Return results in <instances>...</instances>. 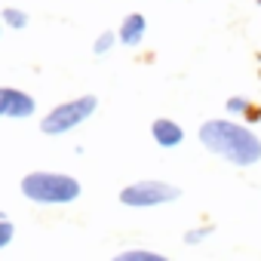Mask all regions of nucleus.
Instances as JSON below:
<instances>
[{"mask_svg":"<svg viewBox=\"0 0 261 261\" xmlns=\"http://www.w3.org/2000/svg\"><path fill=\"white\" fill-rule=\"evenodd\" d=\"M117 43H120V40H117V31H101V34L95 37V43H92V53H95V56H108Z\"/></svg>","mask_w":261,"mask_h":261,"instance_id":"11","label":"nucleus"},{"mask_svg":"<svg viewBox=\"0 0 261 261\" xmlns=\"http://www.w3.org/2000/svg\"><path fill=\"white\" fill-rule=\"evenodd\" d=\"M178 197H181V191L163 178H142L120 191V203L126 209H160V206L175 203Z\"/></svg>","mask_w":261,"mask_h":261,"instance_id":"4","label":"nucleus"},{"mask_svg":"<svg viewBox=\"0 0 261 261\" xmlns=\"http://www.w3.org/2000/svg\"><path fill=\"white\" fill-rule=\"evenodd\" d=\"M224 111L230 114V120H240V117L246 120V117H249V114L255 111V105H252V101H249L246 95H230V98L224 101Z\"/></svg>","mask_w":261,"mask_h":261,"instance_id":"10","label":"nucleus"},{"mask_svg":"<svg viewBox=\"0 0 261 261\" xmlns=\"http://www.w3.org/2000/svg\"><path fill=\"white\" fill-rule=\"evenodd\" d=\"M28 22H31V16H28L25 10H19V7H7L4 13H0V25H7V28H13V31L28 28Z\"/></svg>","mask_w":261,"mask_h":261,"instance_id":"9","label":"nucleus"},{"mask_svg":"<svg viewBox=\"0 0 261 261\" xmlns=\"http://www.w3.org/2000/svg\"><path fill=\"white\" fill-rule=\"evenodd\" d=\"M13 237H16V224L0 215V249H7V246L13 243Z\"/></svg>","mask_w":261,"mask_h":261,"instance_id":"13","label":"nucleus"},{"mask_svg":"<svg viewBox=\"0 0 261 261\" xmlns=\"http://www.w3.org/2000/svg\"><path fill=\"white\" fill-rule=\"evenodd\" d=\"M98 108V98L95 95H77V98H68L56 108H49L40 120V133L43 136H68L74 133L77 126H83Z\"/></svg>","mask_w":261,"mask_h":261,"instance_id":"3","label":"nucleus"},{"mask_svg":"<svg viewBox=\"0 0 261 261\" xmlns=\"http://www.w3.org/2000/svg\"><path fill=\"white\" fill-rule=\"evenodd\" d=\"M34 114H37L34 95H28L25 89H16V86H0V117H7V120H28Z\"/></svg>","mask_w":261,"mask_h":261,"instance_id":"5","label":"nucleus"},{"mask_svg":"<svg viewBox=\"0 0 261 261\" xmlns=\"http://www.w3.org/2000/svg\"><path fill=\"white\" fill-rule=\"evenodd\" d=\"M19 188L25 200H31L34 206H71L74 200H80V181L68 172L37 169V172H28Z\"/></svg>","mask_w":261,"mask_h":261,"instance_id":"2","label":"nucleus"},{"mask_svg":"<svg viewBox=\"0 0 261 261\" xmlns=\"http://www.w3.org/2000/svg\"><path fill=\"white\" fill-rule=\"evenodd\" d=\"M151 139H154L160 148L172 151V148H178V145L185 142V129H181V123H175V120H169V117H157V120L151 123Z\"/></svg>","mask_w":261,"mask_h":261,"instance_id":"6","label":"nucleus"},{"mask_svg":"<svg viewBox=\"0 0 261 261\" xmlns=\"http://www.w3.org/2000/svg\"><path fill=\"white\" fill-rule=\"evenodd\" d=\"M145 34H148V22H145L142 13L123 16V22H120V28H117V40H120L123 46H142V43H145Z\"/></svg>","mask_w":261,"mask_h":261,"instance_id":"7","label":"nucleus"},{"mask_svg":"<svg viewBox=\"0 0 261 261\" xmlns=\"http://www.w3.org/2000/svg\"><path fill=\"white\" fill-rule=\"evenodd\" d=\"M0 28H4V25H0Z\"/></svg>","mask_w":261,"mask_h":261,"instance_id":"14","label":"nucleus"},{"mask_svg":"<svg viewBox=\"0 0 261 261\" xmlns=\"http://www.w3.org/2000/svg\"><path fill=\"white\" fill-rule=\"evenodd\" d=\"M212 237V227L209 224H197V227H188L185 230V243L188 246H200V243H206Z\"/></svg>","mask_w":261,"mask_h":261,"instance_id":"12","label":"nucleus"},{"mask_svg":"<svg viewBox=\"0 0 261 261\" xmlns=\"http://www.w3.org/2000/svg\"><path fill=\"white\" fill-rule=\"evenodd\" d=\"M197 139L209 154H215L218 160H224L230 166L249 169V166L261 163V139L243 120H230V117L206 120L200 126Z\"/></svg>","mask_w":261,"mask_h":261,"instance_id":"1","label":"nucleus"},{"mask_svg":"<svg viewBox=\"0 0 261 261\" xmlns=\"http://www.w3.org/2000/svg\"><path fill=\"white\" fill-rule=\"evenodd\" d=\"M111 261H169V258L160 255V252H154V249H123Z\"/></svg>","mask_w":261,"mask_h":261,"instance_id":"8","label":"nucleus"}]
</instances>
